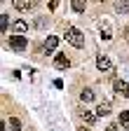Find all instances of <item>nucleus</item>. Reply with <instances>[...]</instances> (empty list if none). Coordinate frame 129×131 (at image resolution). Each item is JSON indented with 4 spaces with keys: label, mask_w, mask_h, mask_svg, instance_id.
<instances>
[{
    "label": "nucleus",
    "mask_w": 129,
    "mask_h": 131,
    "mask_svg": "<svg viewBox=\"0 0 129 131\" xmlns=\"http://www.w3.org/2000/svg\"><path fill=\"white\" fill-rule=\"evenodd\" d=\"M66 40H68L73 47H85V35H82L75 26H68V28H66Z\"/></svg>",
    "instance_id": "nucleus-1"
},
{
    "label": "nucleus",
    "mask_w": 129,
    "mask_h": 131,
    "mask_svg": "<svg viewBox=\"0 0 129 131\" xmlns=\"http://www.w3.org/2000/svg\"><path fill=\"white\" fill-rule=\"evenodd\" d=\"M9 47L14 49V52H24V49L28 47L26 35H9Z\"/></svg>",
    "instance_id": "nucleus-2"
},
{
    "label": "nucleus",
    "mask_w": 129,
    "mask_h": 131,
    "mask_svg": "<svg viewBox=\"0 0 129 131\" xmlns=\"http://www.w3.org/2000/svg\"><path fill=\"white\" fill-rule=\"evenodd\" d=\"M96 68H99L101 73H110L113 70V63H110V59L106 54H99V56H96Z\"/></svg>",
    "instance_id": "nucleus-3"
},
{
    "label": "nucleus",
    "mask_w": 129,
    "mask_h": 131,
    "mask_svg": "<svg viewBox=\"0 0 129 131\" xmlns=\"http://www.w3.org/2000/svg\"><path fill=\"white\" fill-rule=\"evenodd\" d=\"M35 5V0H14V7H17L19 12H28V9H33Z\"/></svg>",
    "instance_id": "nucleus-4"
},
{
    "label": "nucleus",
    "mask_w": 129,
    "mask_h": 131,
    "mask_svg": "<svg viewBox=\"0 0 129 131\" xmlns=\"http://www.w3.org/2000/svg\"><path fill=\"white\" fill-rule=\"evenodd\" d=\"M113 87H115L117 94H122L124 98H129V84H127L124 80H115V84H113Z\"/></svg>",
    "instance_id": "nucleus-5"
},
{
    "label": "nucleus",
    "mask_w": 129,
    "mask_h": 131,
    "mask_svg": "<svg viewBox=\"0 0 129 131\" xmlns=\"http://www.w3.org/2000/svg\"><path fill=\"white\" fill-rule=\"evenodd\" d=\"M54 66L63 70V68H68V66H71V59H68L66 54H56V56H54Z\"/></svg>",
    "instance_id": "nucleus-6"
},
{
    "label": "nucleus",
    "mask_w": 129,
    "mask_h": 131,
    "mask_svg": "<svg viewBox=\"0 0 129 131\" xmlns=\"http://www.w3.org/2000/svg\"><path fill=\"white\" fill-rule=\"evenodd\" d=\"M12 30H14V35H21V33H26V30H28V24L19 19V21H14V24H12Z\"/></svg>",
    "instance_id": "nucleus-7"
},
{
    "label": "nucleus",
    "mask_w": 129,
    "mask_h": 131,
    "mask_svg": "<svg viewBox=\"0 0 129 131\" xmlns=\"http://www.w3.org/2000/svg\"><path fill=\"white\" fill-rule=\"evenodd\" d=\"M56 45H59V38H56V35H49V38L45 40V52H54Z\"/></svg>",
    "instance_id": "nucleus-8"
},
{
    "label": "nucleus",
    "mask_w": 129,
    "mask_h": 131,
    "mask_svg": "<svg viewBox=\"0 0 129 131\" xmlns=\"http://www.w3.org/2000/svg\"><path fill=\"white\" fill-rule=\"evenodd\" d=\"M108 112H110V103H99V108H96V117H106Z\"/></svg>",
    "instance_id": "nucleus-9"
},
{
    "label": "nucleus",
    "mask_w": 129,
    "mask_h": 131,
    "mask_svg": "<svg viewBox=\"0 0 129 131\" xmlns=\"http://www.w3.org/2000/svg\"><path fill=\"white\" fill-rule=\"evenodd\" d=\"M71 5H73V9H75V12H85V7H87L85 0H71Z\"/></svg>",
    "instance_id": "nucleus-10"
},
{
    "label": "nucleus",
    "mask_w": 129,
    "mask_h": 131,
    "mask_svg": "<svg viewBox=\"0 0 129 131\" xmlns=\"http://www.w3.org/2000/svg\"><path fill=\"white\" fill-rule=\"evenodd\" d=\"M92 98H94V91H92V89H85L82 94H80V101H85V103H89Z\"/></svg>",
    "instance_id": "nucleus-11"
},
{
    "label": "nucleus",
    "mask_w": 129,
    "mask_h": 131,
    "mask_svg": "<svg viewBox=\"0 0 129 131\" xmlns=\"http://www.w3.org/2000/svg\"><path fill=\"white\" fill-rule=\"evenodd\" d=\"M7 126H9V131H21V124H19L17 117H9V124Z\"/></svg>",
    "instance_id": "nucleus-12"
},
{
    "label": "nucleus",
    "mask_w": 129,
    "mask_h": 131,
    "mask_svg": "<svg viewBox=\"0 0 129 131\" xmlns=\"http://www.w3.org/2000/svg\"><path fill=\"white\" fill-rule=\"evenodd\" d=\"M120 124L129 129V110H122V112H120Z\"/></svg>",
    "instance_id": "nucleus-13"
},
{
    "label": "nucleus",
    "mask_w": 129,
    "mask_h": 131,
    "mask_svg": "<svg viewBox=\"0 0 129 131\" xmlns=\"http://www.w3.org/2000/svg\"><path fill=\"white\" fill-rule=\"evenodd\" d=\"M7 26H9L7 14H0V28H3V33H7Z\"/></svg>",
    "instance_id": "nucleus-14"
},
{
    "label": "nucleus",
    "mask_w": 129,
    "mask_h": 131,
    "mask_svg": "<svg viewBox=\"0 0 129 131\" xmlns=\"http://www.w3.org/2000/svg\"><path fill=\"white\" fill-rule=\"evenodd\" d=\"M101 38H103V40H110V38H113L110 26H101Z\"/></svg>",
    "instance_id": "nucleus-15"
},
{
    "label": "nucleus",
    "mask_w": 129,
    "mask_h": 131,
    "mask_svg": "<svg viewBox=\"0 0 129 131\" xmlns=\"http://www.w3.org/2000/svg\"><path fill=\"white\" fill-rule=\"evenodd\" d=\"M82 119H85L87 124H92V122L96 119V115H94V112H87V110H85V112H82Z\"/></svg>",
    "instance_id": "nucleus-16"
},
{
    "label": "nucleus",
    "mask_w": 129,
    "mask_h": 131,
    "mask_svg": "<svg viewBox=\"0 0 129 131\" xmlns=\"http://www.w3.org/2000/svg\"><path fill=\"white\" fill-rule=\"evenodd\" d=\"M127 9H129V0H120V3H117V12H122V14H124Z\"/></svg>",
    "instance_id": "nucleus-17"
},
{
    "label": "nucleus",
    "mask_w": 129,
    "mask_h": 131,
    "mask_svg": "<svg viewBox=\"0 0 129 131\" xmlns=\"http://www.w3.org/2000/svg\"><path fill=\"white\" fill-rule=\"evenodd\" d=\"M59 7V0H49V9H56Z\"/></svg>",
    "instance_id": "nucleus-18"
},
{
    "label": "nucleus",
    "mask_w": 129,
    "mask_h": 131,
    "mask_svg": "<svg viewBox=\"0 0 129 131\" xmlns=\"http://www.w3.org/2000/svg\"><path fill=\"white\" fill-rule=\"evenodd\" d=\"M45 24H47V19H38V21H35V26H38V28H42Z\"/></svg>",
    "instance_id": "nucleus-19"
},
{
    "label": "nucleus",
    "mask_w": 129,
    "mask_h": 131,
    "mask_svg": "<svg viewBox=\"0 0 129 131\" xmlns=\"http://www.w3.org/2000/svg\"><path fill=\"white\" fill-rule=\"evenodd\" d=\"M106 131H117V124H110V126H106Z\"/></svg>",
    "instance_id": "nucleus-20"
},
{
    "label": "nucleus",
    "mask_w": 129,
    "mask_h": 131,
    "mask_svg": "<svg viewBox=\"0 0 129 131\" xmlns=\"http://www.w3.org/2000/svg\"><path fill=\"white\" fill-rule=\"evenodd\" d=\"M122 35H124V40H129V26H127V28L122 30Z\"/></svg>",
    "instance_id": "nucleus-21"
},
{
    "label": "nucleus",
    "mask_w": 129,
    "mask_h": 131,
    "mask_svg": "<svg viewBox=\"0 0 129 131\" xmlns=\"http://www.w3.org/2000/svg\"><path fill=\"white\" fill-rule=\"evenodd\" d=\"M124 131H129V129H124Z\"/></svg>",
    "instance_id": "nucleus-22"
}]
</instances>
